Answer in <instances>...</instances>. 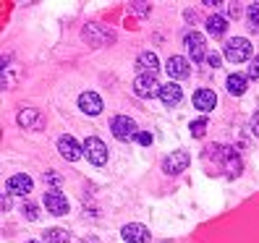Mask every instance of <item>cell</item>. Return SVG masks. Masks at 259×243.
Masks as SVG:
<instances>
[{
  "label": "cell",
  "instance_id": "obj_1",
  "mask_svg": "<svg viewBox=\"0 0 259 243\" xmlns=\"http://www.w3.org/2000/svg\"><path fill=\"white\" fill-rule=\"evenodd\" d=\"M223 53H225V58L231 60V63H243V60L251 58V42L246 37H233V39L225 42Z\"/></svg>",
  "mask_w": 259,
  "mask_h": 243
},
{
  "label": "cell",
  "instance_id": "obj_2",
  "mask_svg": "<svg viewBox=\"0 0 259 243\" xmlns=\"http://www.w3.org/2000/svg\"><path fill=\"white\" fill-rule=\"evenodd\" d=\"M110 131H113V136L118 141H131V139H136V123L128 118V115H115L113 118V123H110Z\"/></svg>",
  "mask_w": 259,
  "mask_h": 243
},
{
  "label": "cell",
  "instance_id": "obj_3",
  "mask_svg": "<svg viewBox=\"0 0 259 243\" xmlns=\"http://www.w3.org/2000/svg\"><path fill=\"white\" fill-rule=\"evenodd\" d=\"M162 86L157 84L155 76H136L134 79V94L142 97V100H152V97H160Z\"/></svg>",
  "mask_w": 259,
  "mask_h": 243
},
{
  "label": "cell",
  "instance_id": "obj_4",
  "mask_svg": "<svg viewBox=\"0 0 259 243\" xmlns=\"http://www.w3.org/2000/svg\"><path fill=\"white\" fill-rule=\"evenodd\" d=\"M81 147H84V157L92 165H105L108 162V147H105L97 136H89Z\"/></svg>",
  "mask_w": 259,
  "mask_h": 243
},
{
  "label": "cell",
  "instance_id": "obj_5",
  "mask_svg": "<svg viewBox=\"0 0 259 243\" xmlns=\"http://www.w3.org/2000/svg\"><path fill=\"white\" fill-rule=\"evenodd\" d=\"M92 47H102L105 42H113L115 39V34L110 32L108 26H102V24H89L87 29H84V34H81Z\"/></svg>",
  "mask_w": 259,
  "mask_h": 243
},
{
  "label": "cell",
  "instance_id": "obj_6",
  "mask_svg": "<svg viewBox=\"0 0 259 243\" xmlns=\"http://www.w3.org/2000/svg\"><path fill=\"white\" fill-rule=\"evenodd\" d=\"M189 162H191L189 152H173L170 157H165V160H162V173H167V175H178V173H184V170L189 168Z\"/></svg>",
  "mask_w": 259,
  "mask_h": 243
},
{
  "label": "cell",
  "instance_id": "obj_7",
  "mask_svg": "<svg viewBox=\"0 0 259 243\" xmlns=\"http://www.w3.org/2000/svg\"><path fill=\"white\" fill-rule=\"evenodd\" d=\"M212 149L218 152V160L225 165L228 175H238L241 173V160L236 155V149H231V147H212Z\"/></svg>",
  "mask_w": 259,
  "mask_h": 243
},
{
  "label": "cell",
  "instance_id": "obj_8",
  "mask_svg": "<svg viewBox=\"0 0 259 243\" xmlns=\"http://www.w3.org/2000/svg\"><path fill=\"white\" fill-rule=\"evenodd\" d=\"M45 207H48V212L50 215H68V199L63 193H60L58 188H53V191H48L45 193Z\"/></svg>",
  "mask_w": 259,
  "mask_h": 243
},
{
  "label": "cell",
  "instance_id": "obj_9",
  "mask_svg": "<svg viewBox=\"0 0 259 243\" xmlns=\"http://www.w3.org/2000/svg\"><path fill=\"white\" fill-rule=\"evenodd\" d=\"M58 152H60V155H63L68 162H76V160L84 155V147L76 144L73 136H60V139H58Z\"/></svg>",
  "mask_w": 259,
  "mask_h": 243
},
{
  "label": "cell",
  "instance_id": "obj_10",
  "mask_svg": "<svg viewBox=\"0 0 259 243\" xmlns=\"http://www.w3.org/2000/svg\"><path fill=\"white\" fill-rule=\"evenodd\" d=\"M126 243H149V230L139 222H131V225H123V230H120Z\"/></svg>",
  "mask_w": 259,
  "mask_h": 243
},
{
  "label": "cell",
  "instance_id": "obj_11",
  "mask_svg": "<svg viewBox=\"0 0 259 243\" xmlns=\"http://www.w3.org/2000/svg\"><path fill=\"white\" fill-rule=\"evenodd\" d=\"M32 186L34 183H32V178H29V175H11L8 183H6L11 196H26L29 191H32Z\"/></svg>",
  "mask_w": 259,
  "mask_h": 243
},
{
  "label": "cell",
  "instance_id": "obj_12",
  "mask_svg": "<svg viewBox=\"0 0 259 243\" xmlns=\"http://www.w3.org/2000/svg\"><path fill=\"white\" fill-rule=\"evenodd\" d=\"M165 71L170 73V79H173V81H178V79H186L189 71H191V66H189V60H186V58L173 55L170 60H167V68H165Z\"/></svg>",
  "mask_w": 259,
  "mask_h": 243
},
{
  "label": "cell",
  "instance_id": "obj_13",
  "mask_svg": "<svg viewBox=\"0 0 259 243\" xmlns=\"http://www.w3.org/2000/svg\"><path fill=\"white\" fill-rule=\"evenodd\" d=\"M136 68H139V76H155L157 68H160V60L155 53H142L139 58H136Z\"/></svg>",
  "mask_w": 259,
  "mask_h": 243
},
{
  "label": "cell",
  "instance_id": "obj_14",
  "mask_svg": "<svg viewBox=\"0 0 259 243\" xmlns=\"http://www.w3.org/2000/svg\"><path fill=\"white\" fill-rule=\"evenodd\" d=\"M215 105H218V97L212 89H199V92L194 94V108L196 110H202V113H212L215 110Z\"/></svg>",
  "mask_w": 259,
  "mask_h": 243
},
{
  "label": "cell",
  "instance_id": "obj_15",
  "mask_svg": "<svg viewBox=\"0 0 259 243\" xmlns=\"http://www.w3.org/2000/svg\"><path fill=\"white\" fill-rule=\"evenodd\" d=\"M79 108L87 113V115H100L102 113V100L97 92H84L79 97Z\"/></svg>",
  "mask_w": 259,
  "mask_h": 243
},
{
  "label": "cell",
  "instance_id": "obj_16",
  "mask_svg": "<svg viewBox=\"0 0 259 243\" xmlns=\"http://www.w3.org/2000/svg\"><path fill=\"white\" fill-rule=\"evenodd\" d=\"M186 47H189V55L194 58V63H199L204 58V37L199 32H189L186 34Z\"/></svg>",
  "mask_w": 259,
  "mask_h": 243
},
{
  "label": "cell",
  "instance_id": "obj_17",
  "mask_svg": "<svg viewBox=\"0 0 259 243\" xmlns=\"http://www.w3.org/2000/svg\"><path fill=\"white\" fill-rule=\"evenodd\" d=\"M181 97H184V89H181L176 81L165 84V86H162V92H160V100H162L165 108H173V105H178V102H181Z\"/></svg>",
  "mask_w": 259,
  "mask_h": 243
},
{
  "label": "cell",
  "instance_id": "obj_18",
  "mask_svg": "<svg viewBox=\"0 0 259 243\" xmlns=\"http://www.w3.org/2000/svg\"><path fill=\"white\" fill-rule=\"evenodd\" d=\"M19 126H24V128H42L39 110H32V108L21 110V113H19Z\"/></svg>",
  "mask_w": 259,
  "mask_h": 243
},
{
  "label": "cell",
  "instance_id": "obj_19",
  "mask_svg": "<svg viewBox=\"0 0 259 243\" xmlns=\"http://www.w3.org/2000/svg\"><path fill=\"white\" fill-rule=\"evenodd\" d=\"M246 84H249V79L243 73H231L228 76V92H231L233 97H241L243 92H246Z\"/></svg>",
  "mask_w": 259,
  "mask_h": 243
},
{
  "label": "cell",
  "instance_id": "obj_20",
  "mask_svg": "<svg viewBox=\"0 0 259 243\" xmlns=\"http://www.w3.org/2000/svg\"><path fill=\"white\" fill-rule=\"evenodd\" d=\"M225 29H228V24H225L223 16H209V19H207V32H209L212 37H223Z\"/></svg>",
  "mask_w": 259,
  "mask_h": 243
},
{
  "label": "cell",
  "instance_id": "obj_21",
  "mask_svg": "<svg viewBox=\"0 0 259 243\" xmlns=\"http://www.w3.org/2000/svg\"><path fill=\"white\" fill-rule=\"evenodd\" d=\"M45 240L48 243H68V233L60 230V227H53V230L45 233Z\"/></svg>",
  "mask_w": 259,
  "mask_h": 243
},
{
  "label": "cell",
  "instance_id": "obj_22",
  "mask_svg": "<svg viewBox=\"0 0 259 243\" xmlns=\"http://www.w3.org/2000/svg\"><path fill=\"white\" fill-rule=\"evenodd\" d=\"M246 19H249V29L259 32V3H251L249 11H246Z\"/></svg>",
  "mask_w": 259,
  "mask_h": 243
},
{
  "label": "cell",
  "instance_id": "obj_23",
  "mask_svg": "<svg viewBox=\"0 0 259 243\" xmlns=\"http://www.w3.org/2000/svg\"><path fill=\"white\" fill-rule=\"evenodd\" d=\"M204 131H207V118H196V120H191V136L202 139Z\"/></svg>",
  "mask_w": 259,
  "mask_h": 243
},
{
  "label": "cell",
  "instance_id": "obj_24",
  "mask_svg": "<svg viewBox=\"0 0 259 243\" xmlns=\"http://www.w3.org/2000/svg\"><path fill=\"white\" fill-rule=\"evenodd\" d=\"M21 212H24L26 220H37V217H39V209H37V204H32V202H26V204L21 207Z\"/></svg>",
  "mask_w": 259,
  "mask_h": 243
},
{
  "label": "cell",
  "instance_id": "obj_25",
  "mask_svg": "<svg viewBox=\"0 0 259 243\" xmlns=\"http://www.w3.org/2000/svg\"><path fill=\"white\" fill-rule=\"evenodd\" d=\"M131 11L139 13V16H147V13L152 11V6H149V3H131Z\"/></svg>",
  "mask_w": 259,
  "mask_h": 243
},
{
  "label": "cell",
  "instance_id": "obj_26",
  "mask_svg": "<svg viewBox=\"0 0 259 243\" xmlns=\"http://www.w3.org/2000/svg\"><path fill=\"white\" fill-rule=\"evenodd\" d=\"M249 79L251 81H259V55L251 60V66H249Z\"/></svg>",
  "mask_w": 259,
  "mask_h": 243
},
{
  "label": "cell",
  "instance_id": "obj_27",
  "mask_svg": "<svg viewBox=\"0 0 259 243\" xmlns=\"http://www.w3.org/2000/svg\"><path fill=\"white\" fill-rule=\"evenodd\" d=\"M60 180H63V178H60V175H58L55 170H50V173H45V183H53V186H58Z\"/></svg>",
  "mask_w": 259,
  "mask_h": 243
},
{
  "label": "cell",
  "instance_id": "obj_28",
  "mask_svg": "<svg viewBox=\"0 0 259 243\" xmlns=\"http://www.w3.org/2000/svg\"><path fill=\"white\" fill-rule=\"evenodd\" d=\"M220 60H223V58H220L218 53H209V55H207V63H209L212 68H220Z\"/></svg>",
  "mask_w": 259,
  "mask_h": 243
},
{
  "label": "cell",
  "instance_id": "obj_29",
  "mask_svg": "<svg viewBox=\"0 0 259 243\" xmlns=\"http://www.w3.org/2000/svg\"><path fill=\"white\" fill-rule=\"evenodd\" d=\"M251 133H254V136H259V110L251 115Z\"/></svg>",
  "mask_w": 259,
  "mask_h": 243
},
{
  "label": "cell",
  "instance_id": "obj_30",
  "mask_svg": "<svg viewBox=\"0 0 259 243\" xmlns=\"http://www.w3.org/2000/svg\"><path fill=\"white\" fill-rule=\"evenodd\" d=\"M136 141H139V144H152V133H139V136H136Z\"/></svg>",
  "mask_w": 259,
  "mask_h": 243
},
{
  "label": "cell",
  "instance_id": "obj_31",
  "mask_svg": "<svg viewBox=\"0 0 259 243\" xmlns=\"http://www.w3.org/2000/svg\"><path fill=\"white\" fill-rule=\"evenodd\" d=\"M228 16L238 19V16H241V8H238V6H228Z\"/></svg>",
  "mask_w": 259,
  "mask_h": 243
},
{
  "label": "cell",
  "instance_id": "obj_32",
  "mask_svg": "<svg viewBox=\"0 0 259 243\" xmlns=\"http://www.w3.org/2000/svg\"><path fill=\"white\" fill-rule=\"evenodd\" d=\"M11 209V196H3V212Z\"/></svg>",
  "mask_w": 259,
  "mask_h": 243
},
{
  "label": "cell",
  "instance_id": "obj_33",
  "mask_svg": "<svg viewBox=\"0 0 259 243\" xmlns=\"http://www.w3.org/2000/svg\"><path fill=\"white\" fill-rule=\"evenodd\" d=\"M79 243H100L97 238H84V240H79Z\"/></svg>",
  "mask_w": 259,
  "mask_h": 243
},
{
  "label": "cell",
  "instance_id": "obj_34",
  "mask_svg": "<svg viewBox=\"0 0 259 243\" xmlns=\"http://www.w3.org/2000/svg\"><path fill=\"white\" fill-rule=\"evenodd\" d=\"M29 243H37V240H29Z\"/></svg>",
  "mask_w": 259,
  "mask_h": 243
}]
</instances>
